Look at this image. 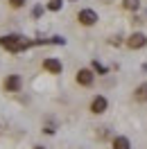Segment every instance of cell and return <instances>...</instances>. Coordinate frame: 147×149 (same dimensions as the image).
<instances>
[{"instance_id": "cell-1", "label": "cell", "mask_w": 147, "mask_h": 149, "mask_svg": "<svg viewBox=\"0 0 147 149\" xmlns=\"http://www.w3.org/2000/svg\"><path fill=\"white\" fill-rule=\"evenodd\" d=\"M34 43L27 41L25 36H20V34H5V36H0V47L11 52V54H18V52H23V50H27Z\"/></svg>"}, {"instance_id": "cell-2", "label": "cell", "mask_w": 147, "mask_h": 149, "mask_svg": "<svg viewBox=\"0 0 147 149\" xmlns=\"http://www.w3.org/2000/svg\"><path fill=\"white\" fill-rule=\"evenodd\" d=\"M97 20H100V16H97V11L91 9V7H84V9L77 11V23H79L82 27H93V25H97Z\"/></svg>"}, {"instance_id": "cell-3", "label": "cell", "mask_w": 147, "mask_h": 149, "mask_svg": "<svg viewBox=\"0 0 147 149\" xmlns=\"http://www.w3.org/2000/svg\"><path fill=\"white\" fill-rule=\"evenodd\" d=\"M75 81L82 86V88H91L95 84V72H93V68H79L77 72H75Z\"/></svg>"}, {"instance_id": "cell-4", "label": "cell", "mask_w": 147, "mask_h": 149, "mask_svg": "<svg viewBox=\"0 0 147 149\" xmlns=\"http://www.w3.org/2000/svg\"><path fill=\"white\" fill-rule=\"evenodd\" d=\"M20 88H23V77H20V74L11 72L2 79V91H5V93H18Z\"/></svg>"}, {"instance_id": "cell-5", "label": "cell", "mask_w": 147, "mask_h": 149, "mask_svg": "<svg viewBox=\"0 0 147 149\" xmlns=\"http://www.w3.org/2000/svg\"><path fill=\"white\" fill-rule=\"evenodd\" d=\"M125 45L129 50H143L147 45V34L145 32H131L127 38H125Z\"/></svg>"}, {"instance_id": "cell-6", "label": "cell", "mask_w": 147, "mask_h": 149, "mask_svg": "<svg viewBox=\"0 0 147 149\" xmlns=\"http://www.w3.org/2000/svg\"><path fill=\"white\" fill-rule=\"evenodd\" d=\"M106 109H109V100L104 95H95L91 100V104H88V111L93 115H102V113H106Z\"/></svg>"}, {"instance_id": "cell-7", "label": "cell", "mask_w": 147, "mask_h": 149, "mask_svg": "<svg viewBox=\"0 0 147 149\" xmlns=\"http://www.w3.org/2000/svg\"><path fill=\"white\" fill-rule=\"evenodd\" d=\"M41 68H43L48 74H61L64 72V63H61L57 56H46L43 63H41Z\"/></svg>"}, {"instance_id": "cell-8", "label": "cell", "mask_w": 147, "mask_h": 149, "mask_svg": "<svg viewBox=\"0 0 147 149\" xmlns=\"http://www.w3.org/2000/svg\"><path fill=\"white\" fill-rule=\"evenodd\" d=\"M134 102L147 104V81H143V84H138L134 88Z\"/></svg>"}, {"instance_id": "cell-9", "label": "cell", "mask_w": 147, "mask_h": 149, "mask_svg": "<svg viewBox=\"0 0 147 149\" xmlns=\"http://www.w3.org/2000/svg\"><path fill=\"white\" fill-rule=\"evenodd\" d=\"M111 149H131V140L127 136H113L111 138Z\"/></svg>"}, {"instance_id": "cell-10", "label": "cell", "mask_w": 147, "mask_h": 149, "mask_svg": "<svg viewBox=\"0 0 147 149\" xmlns=\"http://www.w3.org/2000/svg\"><path fill=\"white\" fill-rule=\"evenodd\" d=\"M120 7L125 11H131V14H134V11L140 9V0H120Z\"/></svg>"}, {"instance_id": "cell-11", "label": "cell", "mask_w": 147, "mask_h": 149, "mask_svg": "<svg viewBox=\"0 0 147 149\" xmlns=\"http://www.w3.org/2000/svg\"><path fill=\"white\" fill-rule=\"evenodd\" d=\"M46 9L48 11H61L64 9V0H48Z\"/></svg>"}, {"instance_id": "cell-12", "label": "cell", "mask_w": 147, "mask_h": 149, "mask_svg": "<svg viewBox=\"0 0 147 149\" xmlns=\"http://www.w3.org/2000/svg\"><path fill=\"white\" fill-rule=\"evenodd\" d=\"M91 68H93V72H95V74H106V72H109V70H106V65H102L100 61H93Z\"/></svg>"}, {"instance_id": "cell-13", "label": "cell", "mask_w": 147, "mask_h": 149, "mask_svg": "<svg viewBox=\"0 0 147 149\" xmlns=\"http://www.w3.org/2000/svg\"><path fill=\"white\" fill-rule=\"evenodd\" d=\"M7 5H9L11 9H23L27 5V0H7Z\"/></svg>"}, {"instance_id": "cell-14", "label": "cell", "mask_w": 147, "mask_h": 149, "mask_svg": "<svg viewBox=\"0 0 147 149\" xmlns=\"http://www.w3.org/2000/svg\"><path fill=\"white\" fill-rule=\"evenodd\" d=\"M109 43H111V45H120V43H122V36H111Z\"/></svg>"}, {"instance_id": "cell-15", "label": "cell", "mask_w": 147, "mask_h": 149, "mask_svg": "<svg viewBox=\"0 0 147 149\" xmlns=\"http://www.w3.org/2000/svg\"><path fill=\"white\" fill-rule=\"evenodd\" d=\"M32 149H46V147H41V145H36V147H32Z\"/></svg>"}]
</instances>
